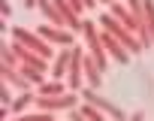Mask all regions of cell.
Listing matches in <instances>:
<instances>
[{
    "label": "cell",
    "instance_id": "obj_9",
    "mask_svg": "<svg viewBox=\"0 0 154 121\" xmlns=\"http://www.w3.org/2000/svg\"><path fill=\"white\" fill-rule=\"evenodd\" d=\"M100 64H91V57H85V76H88V82H91V88H100L103 82H100Z\"/></svg>",
    "mask_w": 154,
    "mask_h": 121
},
{
    "label": "cell",
    "instance_id": "obj_14",
    "mask_svg": "<svg viewBox=\"0 0 154 121\" xmlns=\"http://www.w3.org/2000/svg\"><path fill=\"white\" fill-rule=\"evenodd\" d=\"M21 121H51V118H48V115H24Z\"/></svg>",
    "mask_w": 154,
    "mask_h": 121
},
{
    "label": "cell",
    "instance_id": "obj_15",
    "mask_svg": "<svg viewBox=\"0 0 154 121\" xmlns=\"http://www.w3.org/2000/svg\"><path fill=\"white\" fill-rule=\"evenodd\" d=\"M85 6H88V9H94V6H97V0H85Z\"/></svg>",
    "mask_w": 154,
    "mask_h": 121
},
{
    "label": "cell",
    "instance_id": "obj_1",
    "mask_svg": "<svg viewBox=\"0 0 154 121\" xmlns=\"http://www.w3.org/2000/svg\"><path fill=\"white\" fill-rule=\"evenodd\" d=\"M79 97H82L85 103H91V106H97L100 112H106V115H112L115 121H127V115H124V112H121V109H118L115 103H109V100H103V97H100V94H97L94 88H88V91H82Z\"/></svg>",
    "mask_w": 154,
    "mask_h": 121
},
{
    "label": "cell",
    "instance_id": "obj_4",
    "mask_svg": "<svg viewBox=\"0 0 154 121\" xmlns=\"http://www.w3.org/2000/svg\"><path fill=\"white\" fill-rule=\"evenodd\" d=\"M103 24H106V27H112V30H115V33L121 36V42H124L127 48H133V54H139V51H142V42H139L136 36H130V30H124V27H118V24H115V18H109V15H103Z\"/></svg>",
    "mask_w": 154,
    "mask_h": 121
},
{
    "label": "cell",
    "instance_id": "obj_16",
    "mask_svg": "<svg viewBox=\"0 0 154 121\" xmlns=\"http://www.w3.org/2000/svg\"><path fill=\"white\" fill-rule=\"evenodd\" d=\"M127 121H142V112H136L133 118H127Z\"/></svg>",
    "mask_w": 154,
    "mask_h": 121
},
{
    "label": "cell",
    "instance_id": "obj_2",
    "mask_svg": "<svg viewBox=\"0 0 154 121\" xmlns=\"http://www.w3.org/2000/svg\"><path fill=\"white\" fill-rule=\"evenodd\" d=\"M36 103L42 109H75L79 97L75 94H57V97H36Z\"/></svg>",
    "mask_w": 154,
    "mask_h": 121
},
{
    "label": "cell",
    "instance_id": "obj_11",
    "mask_svg": "<svg viewBox=\"0 0 154 121\" xmlns=\"http://www.w3.org/2000/svg\"><path fill=\"white\" fill-rule=\"evenodd\" d=\"M30 100H33V94H30V91H27V94H21V97H18V100L12 103V112H21V109H24V106H27Z\"/></svg>",
    "mask_w": 154,
    "mask_h": 121
},
{
    "label": "cell",
    "instance_id": "obj_10",
    "mask_svg": "<svg viewBox=\"0 0 154 121\" xmlns=\"http://www.w3.org/2000/svg\"><path fill=\"white\" fill-rule=\"evenodd\" d=\"M57 94H63V85H60V79H54V82H45V85H39V88H36V97H57Z\"/></svg>",
    "mask_w": 154,
    "mask_h": 121
},
{
    "label": "cell",
    "instance_id": "obj_12",
    "mask_svg": "<svg viewBox=\"0 0 154 121\" xmlns=\"http://www.w3.org/2000/svg\"><path fill=\"white\" fill-rule=\"evenodd\" d=\"M69 121H85V112H82V109H72V112H69Z\"/></svg>",
    "mask_w": 154,
    "mask_h": 121
},
{
    "label": "cell",
    "instance_id": "obj_7",
    "mask_svg": "<svg viewBox=\"0 0 154 121\" xmlns=\"http://www.w3.org/2000/svg\"><path fill=\"white\" fill-rule=\"evenodd\" d=\"M69 64H72V51H60L54 57V64H51V76L54 79H63V73L69 70Z\"/></svg>",
    "mask_w": 154,
    "mask_h": 121
},
{
    "label": "cell",
    "instance_id": "obj_5",
    "mask_svg": "<svg viewBox=\"0 0 154 121\" xmlns=\"http://www.w3.org/2000/svg\"><path fill=\"white\" fill-rule=\"evenodd\" d=\"M12 36L18 39V42H24V45H30L33 51H39V54H48V45L45 42H39L33 33H27V30H21V27H12Z\"/></svg>",
    "mask_w": 154,
    "mask_h": 121
},
{
    "label": "cell",
    "instance_id": "obj_3",
    "mask_svg": "<svg viewBox=\"0 0 154 121\" xmlns=\"http://www.w3.org/2000/svg\"><path fill=\"white\" fill-rule=\"evenodd\" d=\"M82 70H85V51L72 48V64H69V88L72 91L82 88Z\"/></svg>",
    "mask_w": 154,
    "mask_h": 121
},
{
    "label": "cell",
    "instance_id": "obj_13",
    "mask_svg": "<svg viewBox=\"0 0 154 121\" xmlns=\"http://www.w3.org/2000/svg\"><path fill=\"white\" fill-rule=\"evenodd\" d=\"M3 57H6V67H9V64H12V60H15V54L9 51V45H6V42H3Z\"/></svg>",
    "mask_w": 154,
    "mask_h": 121
},
{
    "label": "cell",
    "instance_id": "obj_8",
    "mask_svg": "<svg viewBox=\"0 0 154 121\" xmlns=\"http://www.w3.org/2000/svg\"><path fill=\"white\" fill-rule=\"evenodd\" d=\"M103 45H106V48H109V51L115 54V60H118V64H130V57H127V51H124V48H121V45H118V42H115V39L109 36V33L103 36Z\"/></svg>",
    "mask_w": 154,
    "mask_h": 121
},
{
    "label": "cell",
    "instance_id": "obj_6",
    "mask_svg": "<svg viewBox=\"0 0 154 121\" xmlns=\"http://www.w3.org/2000/svg\"><path fill=\"white\" fill-rule=\"evenodd\" d=\"M39 33L48 42H60V45H72V33H66L63 27H39Z\"/></svg>",
    "mask_w": 154,
    "mask_h": 121
}]
</instances>
